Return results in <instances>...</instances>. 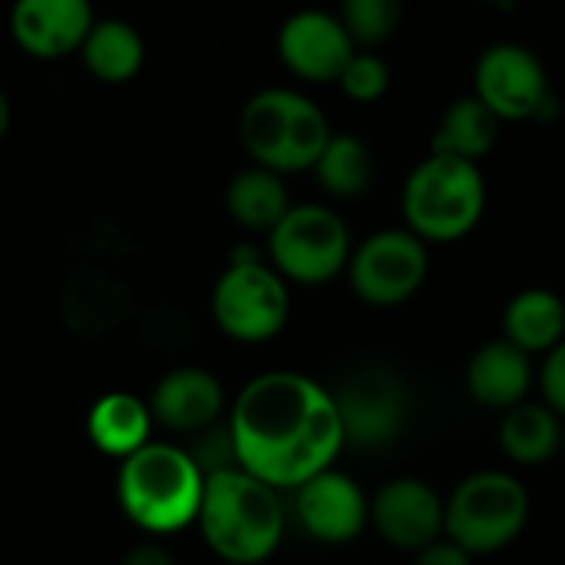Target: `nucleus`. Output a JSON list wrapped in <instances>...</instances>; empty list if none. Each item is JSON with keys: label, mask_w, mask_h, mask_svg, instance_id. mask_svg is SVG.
<instances>
[{"label": "nucleus", "mask_w": 565, "mask_h": 565, "mask_svg": "<svg viewBox=\"0 0 565 565\" xmlns=\"http://www.w3.org/2000/svg\"><path fill=\"white\" fill-rule=\"evenodd\" d=\"M294 206L282 173L269 167H243L226 183V213L246 233H269Z\"/></svg>", "instance_id": "6ab92c4d"}, {"label": "nucleus", "mask_w": 565, "mask_h": 565, "mask_svg": "<svg viewBox=\"0 0 565 565\" xmlns=\"http://www.w3.org/2000/svg\"><path fill=\"white\" fill-rule=\"evenodd\" d=\"M294 282L282 276L269 256L230 259L210 294V317L233 343H269L290 323Z\"/></svg>", "instance_id": "423d86ee"}, {"label": "nucleus", "mask_w": 565, "mask_h": 565, "mask_svg": "<svg viewBox=\"0 0 565 565\" xmlns=\"http://www.w3.org/2000/svg\"><path fill=\"white\" fill-rule=\"evenodd\" d=\"M499 127L502 120L476 97H459L446 107V114L439 117V127L433 134V147L436 153H452L462 160H482L495 140H499Z\"/></svg>", "instance_id": "5701e85b"}, {"label": "nucleus", "mask_w": 565, "mask_h": 565, "mask_svg": "<svg viewBox=\"0 0 565 565\" xmlns=\"http://www.w3.org/2000/svg\"><path fill=\"white\" fill-rule=\"evenodd\" d=\"M535 383L532 353L519 350L512 340L499 337L482 343L466 366V390L469 396L486 409H512L522 399H529V390Z\"/></svg>", "instance_id": "f3484780"}, {"label": "nucleus", "mask_w": 565, "mask_h": 565, "mask_svg": "<svg viewBox=\"0 0 565 565\" xmlns=\"http://www.w3.org/2000/svg\"><path fill=\"white\" fill-rule=\"evenodd\" d=\"M239 143L246 157L276 173H313L333 137L320 104L290 87H266L239 110Z\"/></svg>", "instance_id": "20e7f679"}, {"label": "nucleus", "mask_w": 565, "mask_h": 565, "mask_svg": "<svg viewBox=\"0 0 565 565\" xmlns=\"http://www.w3.org/2000/svg\"><path fill=\"white\" fill-rule=\"evenodd\" d=\"M203 542L230 565L266 562L287 532V505L273 482L243 466L206 476L196 515Z\"/></svg>", "instance_id": "f03ea898"}, {"label": "nucleus", "mask_w": 565, "mask_h": 565, "mask_svg": "<svg viewBox=\"0 0 565 565\" xmlns=\"http://www.w3.org/2000/svg\"><path fill=\"white\" fill-rule=\"evenodd\" d=\"M153 426L157 419L150 399H140L137 393L124 390L104 393L87 413V436L110 459H127L143 449L153 436Z\"/></svg>", "instance_id": "a211bd4d"}, {"label": "nucleus", "mask_w": 565, "mask_h": 565, "mask_svg": "<svg viewBox=\"0 0 565 565\" xmlns=\"http://www.w3.org/2000/svg\"><path fill=\"white\" fill-rule=\"evenodd\" d=\"M266 236L269 263L297 287H323L343 276L356 246L347 220L327 203H294Z\"/></svg>", "instance_id": "0eeeda50"}, {"label": "nucleus", "mask_w": 565, "mask_h": 565, "mask_svg": "<svg viewBox=\"0 0 565 565\" xmlns=\"http://www.w3.org/2000/svg\"><path fill=\"white\" fill-rule=\"evenodd\" d=\"M472 94L502 124L548 120L555 107L548 90V74L539 54L512 41H499L479 54L472 67Z\"/></svg>", "instance_id": "9d476101"}, {"label": "nucleus", "mask_w": 565, "mask_h": 565, "mask_svg": "<svg viewBox=\"0 0 565 565\" xmlns=\"http://www.w3.org/2000/svg\"><path fill=\"white\" fill-rule=\"evenodd\" d=\"M562 449H565V426H562Z\"/></svg>", "instance_id": "2f4dec72"}, {"label": "nucleus", "mask_w": 565, "mask_h": 565, "mask_svg": "<svg viewBox=\"0 0 565 565\" xmlns=\"http://www.w3.org/2000/svg\"><path fill=\"white\" fill-rule=\"evenodd\" d=\"M150 409L157 426L180 436H196L223 419L226 393L216 373L203 366H177L163 373L160 383L153 386Z\"/></svg>", "instance_id": "dca6fc26"}, {"label": "nucleus", "mask_w": 565, "mask_h": 565, "mask_svg": "<svg viewBox=\"0 0 565 565\" xmlns=\"http://www.w3.org/2000/svg\"><path fill=\"white\" fill-rule=\"evenodd\" d=\"M11 124H14V107H11L8 90L0 87V143H4V137L11 134Z\"/></svg>", "instance_id": "c756f323"}, {"label": "nucleus", "mask_w": 565, "mask_h": 565, "mask_svg": "<svg viewBox=\"0 0 565 565\" xmlns=\"http://www.w3.org/2000/svg\"><path fill=\"white\" fill-rule=\"evenodd\" d=\"M347 276L360 303L376 310L403 307L429 276V243L409 226H383L353 246Z\"/></svg>", "instance_id": "1a4fd4ad"}, {"label": "nucleus", "mask_w": 565, "mask_h": 565, "mask_svg": "<svg viewBox=\"0 0 565 565\" xmlns=\"http://www.w3.org/2000/svg\"><path fill=\"white\" fill-rule=\"evenodd\" d=\"M317 183L323 186L327 196L333 200H360L373 177H376V163H373V150L366 147L363 137L356 134H337L330 137V143L323 147L317 167H313Z\"/></svg>", "instance_id": "b1692460"}, {"label": "nucleus", "mask_w": 565, "mask_h": 565, "mask_svg": "<svg viewBox=\"0 0 565 565\" xmlns=\"http://www.w3.org/2000/svg\"><path fill=\"white\" fill-rule=\"evenodd\" d=\"M472 558L476 555L449 535H443L416 552V565H472Z\"/></svg>", "instance_id": "cd10ccee"}, {"label": "nucleus", "mask_w": 565, "mask_h": 565, "mask_svg": "<svg viewBox=\"0 0 565 565\" xmlns=\"http://www.w3.org/2000/svg\"><path fill=\"white\" fill-rule=\"evenodd\" d=\"M356 51L360 47L340 14L320 8L290 14L276 34L279 64L303 84H337Z\"/></svg>", "instance_id": "9b49d317"}, {"label": "nucleus", "mask_w": 565, "mask_h": 565, "mask_svg": "<svg viewBox=\"0 0 565 565\" xmlns=\"http://www.w3.org/2000/svg\"><path fill=\"white\" fill-rule=\"evenodd\" d=\"M337 403H340L347 443H353L360 449L390 446L403 433L406 413H409L403 383L386 370L356 373L337 393Z\"/></svg>", "instance_id": "ddd939ff"}, {"label": "nucleus", "mask_w": 565, "mask_h": 565, "mask_svg": "<svg viewBox=\"0 0 565 565\" xmlns=\"http://www.w3.org/2000/svg\"><path fill=\"white\" fill-rule=\"evenodd\" d=\"M236 462L276 489L330 469L347 446L337 393L297 370L253 376L230 403Z\"/></svg>", "instance_id": "f257e3e1"}, {"label": "nucleus", "mask_w": 565, "mask_h": 565, "mask_svg": "<svg viewBox=\"0 0 565 565\" xmlns=\"http://www.w3.org/2000/svg\"><path fill=\"white\" fill-rule=\"evenodd\" d=\"M529 522L525 486L499 469L466 476L446 499V535L472 555H492L519 539Z\"/></svg>", "instance_id": "6e6552de"}, {"label": "nucleus", "mask_w": 565, "mask_h": 565, "mask_svg": "<svg viewBox=\"0 0 565 565\" xmlns=\"http://www.w3.org/2000/svg\"><path fill=\"white\" fill-rule=\"evenodd\" d=\"M489 190L482 167L452 153L423 157L403 183V216L426 243H456L469 236L486 216Z\"/></svg>", "instance_id": "39448f33"}, {"label": "nucleus", "mask_w": 565, "mask_h": 565, "mask_svg": "<svg viewBox=\"0 0 565 565\" xmlns=\"http://www.w3.org/2000/svg\"><path fill=\"white\" fill-rule=\"evenodd\" d=\"M124 565H177V562L160 542H140L127 552Z\"/></svg>", "instance_id": "c85d7f7f"}, {"label": "nucleus", "mask_w": 565, "mask_h": 565, "mask_svg": "<svg viewBox=\"0 0 565 565\" xmlns=\"http://www.w3.org/2000/svg\"><path fill=\"white\" fill-rule=\"evenodd\" d=\"M11 38L34 61H64L81 54L97 24L90 0H14Z\"/></svg>", "instance_id": "4468645a"}, {"label": "nucleus", "mask_w": 565, "mask_h": 565, "mask_svg": "<svg viewBox=\"0 0 565 565\" xmlns=\"http://www.w3.org/2000/svg\"><path fill=\"white\" fill-rule=\"evenodd\" d=\"M539 393L542 399L565 419V340L555 343L545 356H542V366H539Z\"/></svg>", "instance_id": "bb28decb"}, {"label": "nucleus", "mask_w": 565, "mask_h": 565, "mask_svg": "<svg viewBox=\"0 0 565 565\" xmlns=\"http://www.w3.org/2000/svg\"><path fill=\"white\" fill-rule=\"evenodd\" d=\"M81 61L94 81L120 87V84H130L143 71L147 44H143V34L130 21L104 18L90 28L81 47Z\"/></svg>", "instance_id": "aec40b11"}, {"label": "nucleus", "mask_w": 565, "mask_h": 565, "mask_svg": "<svg viewBox=\"0 0 565 565\" xmlns=\"http://www.w3.org/2000/svg\"><path fill=\"white\" fill-rule=\"evenodd\" d=\"M502 337L532 356H545L565 340V300L545 287L519 290L502 310Z\"/></svg>", "instance_id": "412c9836"}, {"label": "nucleus", "mask_w": 565, "mask_h": 565, "mask_svg": "<svg viewBox=\"0 0 565 565\" xmlns=\"http://www.w3.org/2000/svg\"><path fill=\"white\" fill-rule=\"evenodd\" d=\"M482 4H509V0H482Z\"/></svg>", "instance_id": "7c9ffc66"}, {"label": "nucleus", "mask_w": 565, "mask_h": 565, "mask_svg": "<svg viewBox=\"0 0 565 565\" xmlns=\"http://www.w3.org/2000/svg\"><path fill=\"white\" fill-rule=\"evenodd\" d=\"M206 472L190 449L173 443H147L120 459L117 502L124 515L147 535H173L196 522Z\"/></svg>", "instance_id": "7ed1b4c3"}, {"label": "nucleus", "mask_w": 565, "mask_h": 565, "mask_svg": "<svg viewBox=\"0 0 565 565\" xmlns=\"http://www.w3.org/2000/svg\"><path fill=\"white\" fill-rule=\"evenodd\" d=\"M562 426L565 419L545 399L542 403L522 399L519 406L502 413L499 446L512 462L539 466V462H548L562 449Z\"/></svg>", "instance_id": "4be33fe9"}, {"label": "nucleus", "mask_w": 565, "mask_h": 565, "mask_svg": "<svg viewBox=\"0 0 565 565\" xmlns=\"http://www.w3.org/2000/svg\"><path fill=\"white\" fill-rule=\"evenodd\" d=\"M294 512L310 539L340 545L370 525L373 499L353 476L330 466L294 489Z\"/></svg>", "instance_id": "f8f14e48"}, {"label": "nucleus", "mask_w": 565, "mask_h": 565, "mask_svg": "<svg viewBox=\"0 0 565 565\" xmlns=\"http://www.w3.org/2000/svg\"><path fill=\"white\" fill-rule=\"evenodd\" d=\"M337 84H340L343 97H350L353 104H376V100L386 97V90L393 84V74H390V64L376 51L360 47Z\"/></svg>", "instance_id": "a878e982"}, {"label": "nucleus", "mask_w": 565, "mask_h": 565, "mask_svg": "<svg viewBox=\"0 0 565 565\" xmlns=\"http://www.w3.org/2000/svg\"><path fill=\"white\" fill-rule=\"evenodd\" d=\"M370 522L390 545L419 552L423 545L446 535V499L429 482L399 476L383 482L373 495Z\"/></svg>", "instance_id": "2eb2a0df"}, {"label": "nucleus", "mask_w": 565, "mask_h": 565, "mask_svg": "<svg viewBox=\"0 0 565 565\" xmlns=\"http://www.w3.org/2000/svg\"><path fill=\"white\" fill-rule=\"evenodd\" d=\"M406 18V0H340V21L356 47H383Z\"/></svg>", "instance_id": "393cba45"}]
</instances>
